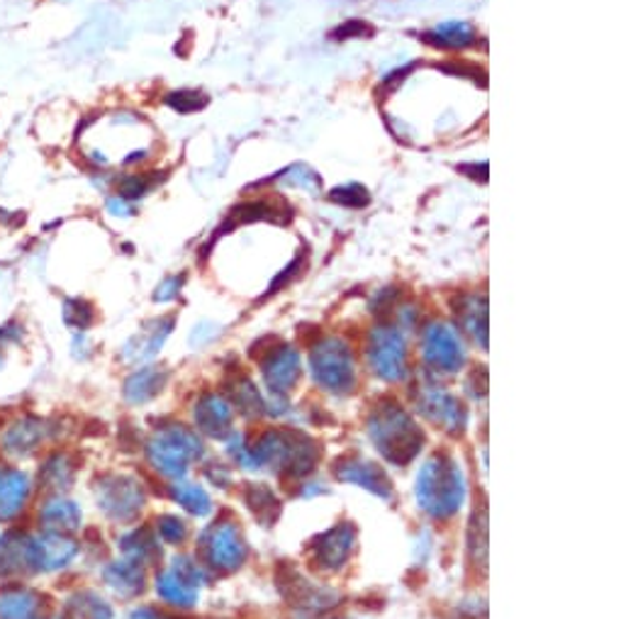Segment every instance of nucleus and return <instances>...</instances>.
Segmentation results:
<instances>
[{"label":"nucleus","instance_id":"nucleus-1","mask_svg":"<svg viewBox=\"0 0 621 619\" xmlns=\"http://www.w3.org/2000/svg\"><path fill=\"white\" fill-rule=\"evenodd\" d=\"M415 496L419 508L431 517H451L466 498L461 468L449 456L429 459L417 476Z\"/></svg>","mask_w":621,"mask_h":619},{"label":"nucleus","instance_id":"nucleus-2","mask_svg":"<svg viewBox=\"0 0 621 619\" xmlns=\"http://www.w3.org/2000/svg\"><path fill=\"white\" fill-rule=\"evenodd\" d=\"M368 435H371L375 449L395 466L409 464L425 444L422 429L395 403L378 407L368 425Z\"/></svg>","mask_w":621,"mask_h":619},{"label":"nucleus","instance_id":"nucleus-3","mask_svg":"<svg viewBox=\"0 0 621 619\" xmlns=\"http://www.w3.org/2000/svg\"><path fill=\"white\" fill-rule=\"evenodd\" d=\"M150 464L166 478L181 480L191 461L203 456V442L198 432L183 425H171L156 432L146 444Z\"/></svg>","mask_w":621,"mask_h":619},{"label":"nucleus","instance_id":"nucleus-4","mask_svg":"<svg viewBox=\"0 0 621 619\" xmlns=\"http://www.w3.org/2000/svg\"><path fill=\"white\" fill-rule=\"evenodd\" d=\"M312 379L324 391L334 395H346L356 385V361L351 346L339 337H324L310 352Z\"/></svg>","mask_w":621,"mask_h":619},{"label":"nucleus","instance_id":"nucleus-5","mask_svg":"<svg viewBox=\"0 0 621 619\" xmlns=\"http://www.w3.org/2000/svg\"><path fill=\"white\" fill-rule=\"evenodd\" d=\"M368 361L385 381H399L407 376V344L403 332L393 324H381L368 340Z\"/></svg>","mask_w":621,"mask_h":619},{"label":"nucleus","instance_id":"nucleus-6","mask_svg":"<svg viewBox=\"0 0 621 619\" xmlns=\"http://www.w3.org/2000/svg\"><path fill=\"white\" fill-rule=\"evenodd\" d=\"M422 352L427 364L434 366V371L456 373L466 364V349H463L458 332L444 322H431L425 330Z\"/></svg>","mask_w":621,"mask_h":619},{"label":"nucleus","instance_id":"nucleus-7","mask_svg":"<svg viewBox=\"0 0 621 619\" xmlns=\"http://www.w3.org/2000/svg\"><path fill=\"white\" fill-rule=\"evenodd\" d=\"M98 508L110 520L128 522L144 508V490L128 476H108L98 483Z\"/></svg>","mask_w":621,"mask_h":619},{"label":"nucleus","instance_id":"nucleus-8","mask_svg":"<svg viewBox=\"0 0 621 619\" xmlns=\"http://www.w3.org/2000/svg\"><path fill=\"white\" fill-rule=\"evenodd\" d=\"M203 551L217 571H235L247 559V544L231 522H219L203 534Z\"/></svg>","mask_w":621,"mask_h":619},{"label":"nucleus","instance_id":"nucleus-9","mask_svg":"<svg viewBox=\"0 0 621 619\" xmlns=\"http://www.w3.org/2000/svg\"><path fill=\"white\" fill-rule=\"evenodd\" d=\"M37 573L35 563V537L20 529L0 534V579H23Z\"/></svg>","mask_w":621,"mask_h":619},{"label":"nucleus","instance_id":"nucleus-10","mask_svg":"<svg viewBox=\"0 0 621 619\" xmlns=\"http://www.w3.org/2000/svg\"><path fill=\"white\" fill-rule=\"evenodd\" d=\"M417 407L431 422H437L444 429H463V425H466V410H463L454 395L439 385H425L417 395Z\"/></svg>","mask_w":621,"mask_h":619},{"label":"nucleus","instance_id":"nucleus-11","mask_svg":"<svg viewBox=\"0 0 621 619\" xmlns=\"http://www.w3.org/2000/svg\"><path fill=\"white\" fill-rule=\"evenodd\" d=\"M49 427L41 422L37 417H20L17 422L10 425L3 437H0V447H3L8 454H13L17 459L35 454L39 444L47 439Z\"/></svg>","mask_w":621,"mask_h":619},{"label":"nucleus","instance_id":"nucleus-12","mask_svg":"<svg viewBox=\"0 0 621 619\" xmlns=\"http://www.w3.org/2000/svg\"><path fill=\"white\" fill-rule=\"evenodd\" d=\"M33 483L20 468H0V522L15 520L25 510Z\"/></svg>","mask_w":621,"mask_h":619},{"label":"nucleus","instance_id":"nucleus-13","mask_svg":"<svg viewBox=\"0 0 621 619\" xmlns=\"http://www.w3.org/2000/svg\"><path fill=\"white\" fill-rule=\"evenodd\" d=\"M79 553L76 541H71L67 534L59 532H45L35 537V563L37 573L59 571L73 561V556Z\"/></svg>","mask_w":621,"mask_h":619},{"label":"nucleus","instance_id":"nucleus-14","mask_svg":"<svg viewBox=\"0 0 621 619\" xmlns=\"http://www.w3.org/2000/svg\"><path fill=\"white\" fill-rule=\"evenodd\" d=\"M0 619H47V603L33 587L10 585L0 593Z\"/></svg>","mask_w":621,"mask_h":619},{"label":"nucleus","instance_id":"nucleus-15","mask_svg":"<svg viewBox=\"0 0 621 619\" xmlns=\"http://www.w3.org/2000/svg\"><path fill=\"white\" fill-rule=\"evenodd\" d=\"M336 478L344 483H354V486H361L381 498L393 496V486H391V480H387L385 471L366 459L342 461V464L336 466Z\"/></svg>","mask_w":621,"mask_h":619},{"label":"nucleus","instance_id":"nucleus-16","mask_svg":"<svg viewBox=\"0 0 621 619\" xmlns=\"http://www.w3.org/2000/svg\"><path fill=\"white\" fill-rule=\"evenodd\" d=\"M300 376V354L292 346L273 352L271 359L263 364V381L271 388V393L283 395L298 383Z\"/></svg>","mask_w":621,"mask_h":619},{"label":"nucleus","instance_id":"nucleus-17","mask_svg":"<svg viewBox=\"0 0 621 619\" xmlns=\"http://www.w3.org/2000/svg\"><path fill=\"white\" fill-rule=\"evenodd\" d=\"M81 520H83L81 508L64 496L49 498L39 510V522L45 532H59V534L76 532L81 527Z\"/></svg>","mask_w":621,"mask_h":619},{"label":"nucleus","instance_id":"nucleus-18","mask_svg":"<svg viewBox=\"0 0 621 619\" xmlns=\"http://www.w3.org/2000/svg\"><path fill=\"white\" fill-rule=\"evenodd\" d=\"M231 417H235V410L219 395L200 397V403L195 405V425L200 432L210 437H223L231 425Z\"/></svg>","mask_w":621,"mask_h":619},{"label":"nucleus","instance_id":"nucleus-19","mask_svg":"<svg viewBox=\"0 0 621 619\" xmlns=\"http://www.w3.org/2000/svg\"><path fill=\"white\" fill-rule=\"evenodd\" d=\"M171 330H174V318H162L154 320L152 324H146V328L124 346V359L128 361L150 359V356L162 349Z\"/></svg>","mask_w":621,"mask_h":619},{"label":"nucleus","instance_id":"nucleus-20","mask_svg":"<svg viewBox=\"0 0 621 619\" xmlns=\"http://www.w3.org/2000/svg\"><path fill=\"white\" fill-rule=\"evenodd\" d=\"M354 539L356 532L349 527V524H342V527L324 534V537L318 541V549H314L320 566H324V569H336V566H342L346 559H349V553L354 549Z\"/></svg>","mask_w":621,"mask_h":619},{"label":"nucleus","instance_id":"nucleus-21","mask_svg":"<svg viewBox=\"0 0 621 619\" xmlns=\"http://www.w3.org/2000/svg\"><path fill=\"white\" fill-rule=\"evenodd\" d=\"M166 379L168 373L162 369V366H144V369L134 371L130 379L124 381V397L134 405L150 403L152 397L164 391Z\"/></svg>","mask_w":621,"mask_h":619},{"label":"nucleus","instance_id":"nucleus-22","mask_svg":"<svg viewBox=\"0 0 621 619\" xmlns=\"http://www.w3.org/2000/svg\"><path fill=\"white\" fill-rule=\"evenodd\" d=\"M103 575L105 583H108L115 593L124 597L136 595L144 587V563L128 559V556H124L122 561L110 563Z\"/></svg>","mask_w":621,"mask_h":619},{"label":"nucleus","instance_id":"nucleus-23","mask_svg":"<svg viewBox=\"0 0 621 619\" xmlns=\"http://www.w3.org/2000/svg\"><path fill=\"white\" fill-rule=\"evenodd\" d=\"M427 41L441 49H466L476 41V27L470 23H461V20H451V23H441L431 29Z\"/></svg>","mask_w":621,"mask_h":619},{"label":"nucleus","instance_id":"nucleus-24","mask_svg":"<svg viewBox=\"0 0 621 619\" xmlns=\"http://www.w3.org/2000/svg\"><path fill=\"white\" fill-rule=\"evenodd\" d=\"M156 593H159L162 600L176 607H193L198 600V587L186 583L181 575L171 569H166L159 579H156Z\"/></svg>","mask_w":621,"mask_h":619},{"label":"nucleus","instance_id":"nucleus-25","mask_svg":"<svg viewBox=\"0 0 621 619\" xmlns=\"http://www.w3.org/2000/svg\"><path fill=\"white\" fill-rule=\"evenodd\" d=\"M458 314L463 320V328L476 340L482 349L488 344V302L482 296H468L458 308Z\"/></svg>","mask_w":621,"mask_h":619},{"label":"nucleus","instance_id":"nucleus-26","mask_svg":"<svg viewBox=\"0 0 621 619\" xmlns=\"http://www.w3.org/2000/svg\"><path fill=\"white\" fill-rule=\"evenodd\" d=\"M171 496L176 498L178 505L183 510L193 512L198 517H205L210 510H213V502H210L207 492L198 486V483H186V480H176L171 486Z\"/></svg>","mask_w":621,"mask_h":619},{"label":"nucleus","instance_id":"nucleus-27","mask_svg":"<svg viewBox=\"0 0 621 619\" xmlns=\"http://www.w3.org/2000/svg\"><path fill=\"white\" fill-rule=\"evenodd\" d=\"M120 547L128 559H134L140 563H150L156 553H159V544L152 537L146 529H134L130 534H124Z\"/></svg>","mask_w":621,"mask_h":619},{"label":"nucleus","instance_id":"nucleus-28","mask_svg":"<svg viewBox=\"0 0 621 619\" xmlns=\"http://www.w3.org/2000/svg\"><path fill=\"white\" fill-rule=\"evenodd\" d=\"M69 619H112V607L96 593H79L69 603Z\"/></svg>","mask_w":621,"mask_h":619},{"label":"nucleus","instance_id":"nucleus-29","mask_svg":"<svg viewBox=\"0 0 621 619\" xmlns=\"http://www.w3.org/2000/svg\"><path fill=\"white\" fill-rule=\"evenodd\" d=\"M39 478L45 480V488L57 490L59 496H61V490H67L69 483L73 480V466L69 464L67 456L57 454V456H51V459L47 461V466L41 468Z\"/></svg>","mask_w":621,"mask_h":619},{"label":"nucleus","instance_id":"nucleus-30","mask_svg":"<svg viewBox=\"0 0 621 619\" xmlns=\"http://www.w3.org/2000/svg\"><path fill=\"white\" fill-rule=\"evenodd\" d=\"M249 505H251V510L256 512V515L263 520V522H271L273 517L278 515V500H276V496H273V492L266 488V486H251L249 488Z\"/></svg>","mask_w":621,"mask_h":619},{"label":"nucleus","instance_id":"nucleus-31","mask_svg":"<svg viewBox=\"0 0 621 619\" xmlns=\"http://www.w3.org/2000/svg\"><path fill=\"white\" fill-rule=\"evenodd\" d=\"M93 320H96V312H93L91 302L81 298H71L64 302V322L71 330H88Z\"/></svg>","mask_w":621,"mask_h":619},{"label":"nucleus","instance_id":"nucleus-32","mask_svg":"<svg viewBox=\"0 0 621 619\" xmlns=\"http://www.w3.org/2000/svg\"><path fill=\"white\" fill-rule=\"evenodd\" d=\"M154 178L152 176H144V174H130L124 176L122 181L118 183V195L124 198V201H140L146 193L154 188Z\"/></svg>","mask_w":621,"mask_h":619},{"label":"nucleus","instance_id":"nucleus-33","mask_svg":"<svg viewBox=\"0 0 621 619\" xmlns=\"http://www.w3.org/2000/svg\"><path fill=\"white\" fill-rule=\"evenodd\" d=\"M330 201L336 205H344V207H366L368 203H371V195H368L366 188L359 183H346V186L334 188V191L330 193Z\"/></svg>","mask_w":621,"mask_h":619},{"label":"nucleus","instance_id":"nucleus-34","mask_svg":"<svg viewBox=\"0 0 621 619\" xmlns=\"http://www.w3.org/2000/svg\"><path fill=\"white\" fill-rule=\"evenodd\" d=\"M166 105L168 108H174L176 112L188 115V112H195L200 108H205L207 98L198 91H174L166 96Z\"/></svg>","mask_w":621,"mask_h":619},{"label":"nucleus","instance_id":"nucleus-35","mask_svg":"<svg viewBox=\"0 0 621 619\" xmlns=\"http://www.w3.org/2000/svg\"><path fill=\"white\" fill-rule=\"evenodd\" d=\"M156 532L166 544H181L188 537V524L176 515H164L156 520Z\"/></svg>","mask_w":621,"mask_h":619},{"label":"nucleus","instance_id":"nucleus-36","mask_svg":"<svg viewBox=\"0 0 621 619\" xmlns=\"http://www.w3.org/2000/svg\"><path fill=\"white\" fill-rule=\"evenodd\" d=\"M286 181L295 188H304V191H320V176L308 169L304 164L292 166V169L286 174Z\"/></svg>","mask_w":621,"mask_h":619},{"label":"nucleus","instance_id":"nucleus-37","mask_svg":"<svg viewBox=\"0 0 621 619\" xmlns=\"http://www.w3.org/2000/svg\"><path fill=\"white\" fill-rule=\"evenodd\" d=\"M237 405L241 407V410H244L247 415H256L259 410H261V397H259V393H256V388L251 385L249 381H241L239 385H237Z\"/></svg>","mask_w":621,"mask_h":619},{"label":"nucleus","instance_id":"nucleus-38","mask_svg":"<svg viewBox=\"0 0 621 619\" xmlns=\"http://www.w3.org/2000/svg\"><path fill=\"white\" fill-rule=\"evenodd\" d=\"M373 35V27L366 25L363 20H349L332 33V39H351V37H368Z\"/></svg>","mask_w":621,"mask_h":619},{"label":"nucleus","instance_id":"nucleus-39","mask_svg":"<svg viewBox=\"0 0 621 619\" xmlns=\"http://www.w3.org/2000/svg\"><path fill=\"white\" fill-rule=\"evenodd\" d=\"M181 286H183V276L178 278V276H171V278H166L159 288H156L154 293V300L156 302H168V300H174L178 298V293H181Z\"/></svg>","mask_w":621,"mask_h":619},{"label":"nucleus","instance_id":"nucleus-40","mask_svg":"<svg viewBox=\"0 0 621 619\" xmlns=\"http://www.w3.org/2000/svg\"><path fill=\"white\" fill-rule=\"evenodd\" d=\"M108 210L112 215H120V217H128V215H132L134 210H132V203L130 201H124V198H120V195H115V198H110L108 201Z\"/></svg>","mask_w":621,"mask_h":619},{"label":"nucleus","instance_id":"nucleus-41","mask_svg":"<svg viewBox=\"0 0 621 619\" xmlns=\"http://www.w3.org/2000/svg\"><path fill=\"white\" fill-rule=\"evenodd\" d=\"M128 619H164V617L156 610H152V607H140V610H134Z\"/></svg>","mask_w":621,"mask_h":619}]
</instances>
